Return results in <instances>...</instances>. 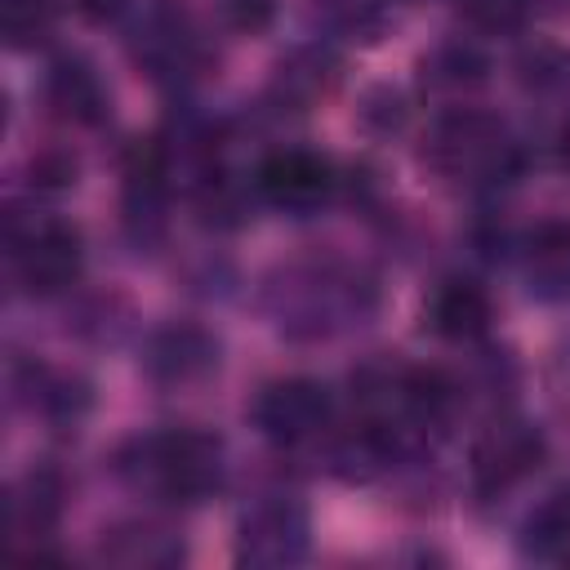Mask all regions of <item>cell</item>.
I'll return each instance as SVG.
<instances>
[{
  "label": "cell",
  "instance_id": "21",
  "mask_svg": "<svg viewBox=\"0 0 570 570\" xmlns=\"http://www.w3.org/2000/svg\"><path fill=\"white\" fill-rule=\"evenodd\" d=\"M27 174H31V187L36 191H67L76 183V156L62 151V147H45V151L31 156Z\"/></svg>",
  "mask_w": 570,
  "mask_h": 570
},
{
  "label": "cell",
  "instance_id": "2",
  "mask_svg": "<svg viewBox=\"0 0 570 570\" xmlns=\"http://www.w3.org/2000/svg\"><path fill=\"white\" fill-rule=\"evenodd\" d=\"M428 160L441 174H450V178H459V174L499 178V174L512 169L517 156H512V147H508V138H503V129H499L494 116L472 111V107H459V111H450V116L436 120V129L428 138Z\"/></svg>",
  "mask_w": 570,
  "mask_h": 570
},
{
  "label": "cell",
  "instance_id": "7",
  "mask_svg": "<svg viewBox=\"0 0 570 570\" xmlns=\"http://www.w3.org/2000/svg\"><path fill=\"white\" fill-rule=\"evenodd\" d=\"M214 365H218V338L191 321H174L156 330L142 347V370L165 387L200 383L205 374H214Z\"/></svg>",
  "mask_w": 570,
  "mask_h": 570
},
{
  "label": "cell",
  "instance_id": "5",
  "mask_svg": "<svg viewBox=\"0 0 570 570\" xmlns=\"http://www.w3.org/2000/svg\"><path fill=\"white\" fill-rule=\"evenodd\" d=\"M330 387L316 379H276L254 401V423L276 445H303L330 423Z\"/></svg>",
  "mask_w": 570,
  "mask_h": 570
},
{
  "label": "cell",
  "instance_id": "11",
  "mask_svg": "<svg viewBox=\"0 0 570 570\" xmlns=\"http://www.w3.org/2000/svg\"><path fill=\"white\" fill-rule=\"evenodd\" d=\"M428 321H432V330L441 338L472 343V338H481L490 330V298L472 281H445L428 303Z\"/></svg>",
  "mask_w": 570,
  "mask_h": 570
},
{
  "label": "cell",
  "instance_id": "1",
  "mask_svg": "<svg viewBox=\"0 0 570 570\" xmlns=\"http://www.w3.org/2000/svg\"><path fill=\"white\" fill-rule=\"evenodd\" d=\"M120 468H125L129 481L147 485L160 499L196 503L223 481V445L209 432L174 428V432L134 441V450L125 454Z\"/></svg>",
  "mask_w": 570,
  "mask_h": 570
},
{
  "label": "cell",
  "instance_id": "16",
  "mask_svg": "<svg viewBox=\"0 0 570 570\" xmlns=\"http://www.w3.org/2000/svg\"><path fill=\"white\" fill-rule=\"evenodd\" d=\"M102 557L116 566H174L183 557V543L160 525L134 521V525H116L102 539Z\"/></svg>",
  "mask_w": 570,
  "mask_h": 570
},
{
  "label": "cell",
  "instance_id": "15",
  "mask_svg": "<svg viewBox=\"0 0 570 570\" xmlns=\"http://www.w3.org/2000/svg\"><path fill=\"white\" fill-rule=\"evenodd\" d=\"M521 552L534 561H557L570 552V485L543 494L521 521Z\"/></svg>",
  "mask_w": 570,
  "mask_h": 570
},
{
  "label": "cell",
  "instance_id": "12",
  "mask_svg": "<svg viewBox=\"0 0 570 570\" xmlns=\"http://www.w3.org/2000/svg\"><path fill=\"white\" fill-rule=\"evenodd\" d=\"M396 405L428 428H441L459 410V383L436 365H410L396 374Z\"/></svg>",
  "mask_w": 570,
  "mask_h": 570
},
{
  "label": "cell",
  "instance_id": "3",
  "mask_svg": "<svg viewBox=\"0 0 570 570\" xmlns=\"http://www.w3.org/2000/svg\"><path fill=\"white\" fill-rule=\"evenodd\" d=\"M307 552V512L285 494L258 499L236 525V561L245 566H289Z\"/></svg>",
  "mask_w": 570,
  "mask_h": 570
},
{
  "label": "cell",
  "instance_id": "22",
  "mask_svg": "<svg viewBox=\"0 0 570 570\" xmlns=\"http://www.w3.org/2000/svg\"><path fill=\"white\" fill-rule=\"evenodd\" d=\"M223 13H227V22H232L236 31L258 36V31L272 27V18H276V0H223Z\"/></svg>",
  "mask_w": 570,
  "mask_h": 570
},
{
  "label": "cell",
  "instance_id": "8",
  "mask_svg": "<svg viewBox=\"0 0 570 570\" xmlns=\"http://www.w3.org/2000/svg\"><path fill=\"white\" fill-rule=\"evenodd\" d=\"M258 191L285 209H312L334 191V165L316 151H276L258 169Z\"/></svg>",
  "mask_w": 570,
  "mask_h": 570
},
{
  "label": "cell",
  "instance_id": "13",
  "mask_svg": "<svg viewBox=\"0 0 570 570\" xmlns=\"http://www.w3.org/2000/svg\"><path fill=\"white\" fill-rule=\"evenodd\" d=\"M338 80V58L321 45L294 49L289 58H281L276 76H272V94L289 107H312L316 98H325Z\"/></svg>",
  "mask_w": 570,
  "mask_h": 570
},
{
  "label": "cell",
  "instance_id": "19",
  "mask_svg": "<svg viewBox=\"0 0 570 570\" xmlns=\"http://www.w3.org/2000/svg\"><path fill=\"white\" fill-rule=\"evenodd\" d=\"M517 71H521V85L525 89H566L570 85V49L534 45V49L521 53Z\"/></svg>",
  "mask_w": 570,
  "mask_h": 570
},
{
  "label": "cell",
  "instance_id": "20",
  "mask_svg": "<svg viewBox=\"0 0 570 570\" xmlns=\"http://www.w3.org/2000/svg\"><path fill=\"white\" fill-rule=\"evenodd\" d=\"M525 9H530V0H459L463 22H472L476 31H490V36L517 31L525 22Z\"/></svg>",
  "mask_w": 570,
  "mask_h": 570
},
{
  "label": "cell",
  "instance_id": "25",
  "mask_svg": "<svg viewBox=\"0 0 570 570\" xmlns=\"http://www.w3.org/2000/svg\"><path fill=\"white\" fill-rule=\"evenodd\" d=\"M557 156H561V165L570 169V125L561 129V138H557Z\"/></svg>",
  "mask_w": 570,
  "mask_h": 570
},
{
  "label": "cell",
  "instance_id": "18",
  "mask_svg": "<svg viewBox=\"0 0 570 570\" xmlns=\"http://www.w3.org/2000/svg\"><path fill=\"white\" fill-rule=\"evenodd\" d=\"M423 71H428L436 85H476V80L485 76V58H481L472 45L454 40V45H441V49L423 62Z\"/></svg>",
  "mask_w": 570,
  "mask_h": 570
},
{
  "label": "cell",
  "instance_id": "9",
  "mask_svg": "<svg viewBox=\"0 0 570 570\" xmlns=\"http://www.w3.org/2000/svg\"><path fill=\"white\" fill-rule=\"evenodd\" d=\"M521 267H525V285H530L534 298L566 303L570 298V223L566 218L539 223L525 236Z\"/></svg>",
  "mask_w": 570,
  "mask_h": 570
},
{
  "label": "cell",
  "instance_id": "14",
  "mask_svg": "<svg viewBox=\"0 0 570 570\" xmlns=\"http://www.w3.org/2000/svg\"><path fill=\"white\" fill-rule=\"evenodd\" d=\"M62 499H67V485L53 468L27 472L9 494V534H36V539L49 534L62 512Z\"/></svg>",
  "mask_w": 570,
  "mask_h": 570
},
{
  "label": "cell",
  "instance_id": "23",
  "mask_svg": "<svg viewBox=\"0 0 570 570\" xmlns=\"http://www.w3.org/2000/svg\"><path fill=\"white\" fill-rule=\"evenodd\" d=\"M361 116H365L370 125H379V129H396V125L405 120V98H401L396 89H374V94L365 98Z\"/></svg>",
  "mask_w": 570,
  "mask_h": 570
},
{
  "label": "cell",
  "instance_id": "17",
  "mask_svg": "<svg viewBox=\"0 0 570 570\" xmlns=\"http://www.w3.org/2000/svg\"><path fill=\"white\" fill-rule=\"evenodd\" d=\"M58 22V0H0V36L9 49L40 45Z\"/></svg>",
  "mask_w": 570,
  "mask_h": 570
},
{
  "label": "cell",
  "instance_id": "24",
  "mask_svg": "<svg viewBox=\"0 0 570 570\" xmlns=\"http://www.w3.org/2000/svg\"><path fill=\"white\" fill-rule=\"evenodd\" d=\"M125 4H129V0H76V9H80L89 22H111V18L125 13Z\"/></svg>",
  "mask_w": 570,
  "mask_h": 570
},
{
  "label": "cell",
  "instance_id": "4",
  "mask_svg": "<svg viewBox=\"0 0 570 570\" xmlns=\"http://www.w3.org/2000/svg\"><path fill=\"white\" fill-rule=\"evenodd\" d=\"M85 267V240L67 223H40L27 236H13V272L27 294L49 298L76 285Z\"/></svg>",
  "mask_w": 570,
  "mask_h": 570
},
{
  "label": "cell",
  "instance_id": "10",
  "mask_svg": "<svg viewBox=\"0 0 570 570\" xmlns=\"http://www.w3.org/2000/svg\"><path fill=\"white\" fill-rule=\"evenodd\" d=\"M45 102L58 120H71V125H94L102 120L107 111V94L94 76L89 62L80 58H58L49 67V80H45Z\"/></svg>",
  "mask_w": 570,
  "mask_h": 570
},
{
  "label": "cell",
  "instance_id": "6",
  "mask_svg": "<svg viewBox=\"0 0 570 570\" xmlns=\"http://www.w3.org/2000/svg\"><path fill=\"white\" fill-rule=\"evenodd\" d=\"M548 454V441L539 428L508 419L494 423L476 445H472V485L481 499H494L503 490H512L517 481H525Z\"/></svg>",
  "mask_w": 570,
  "mask_h": 570
}]
</instances>
